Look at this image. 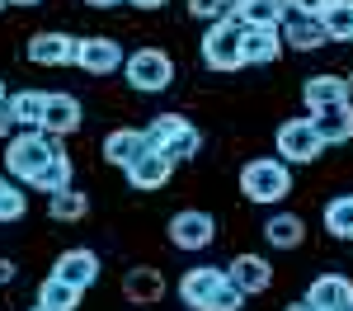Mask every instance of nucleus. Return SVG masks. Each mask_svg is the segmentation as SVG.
I'll return each instance as SVG.
<instances>
[{"label":"nucleus","mask_w":353,"mask_h":311,"mask_svg":"<svg viewBox=\"0 0 353 311\" xmlns=\"http://www.w3.org/2000/svg\"><path fill=\"white\" fill-rule=\"evenodd\" d=\"M283 5H288V14H316L321 19V10H325L330 0H283Z\"/></svg>","instance_id":"2f4dec72"},{"label":"nucleus","mask_w":353,"mask_h":311,"mask_svg":"<svg viewBox=\"0 0 353 311\" xmlns=\"http://www.w3.org/2000/svg\"><path fill=\"white\" fill-rule=\"evenodd\" d=\"M226 279L236 283L245 297H254V292H269V283H273V264L264 259V254H236V259L226 264Z\"/></svg>","instance_id":"ddd939ff"},{"label":"nucleus","mask_w":353,"mask_h":311,"mask_svg":"<svg viewBox=\"0 0 353 311\" xmlns=\"http://www.w3.org/2000/svg\"><path fill=\"white\" fill-rule=\"evenodd\" d=\"M5 184H10V179H0V194H5Z\"/></svg>","instance_id":"79ce46f5"},{"label":"nucleus","mask_w":353,"mask_h":311,"mask_svg":"<svg viewBox=\"0 0 353 311\" xmlns=\"http://www.w3.org/2000/svg\"><path fill=\"white\" fill-rule=\"evenodd\" d=\"M226 19H236L241 28H278L288 19V5L283 0H231Z\"/></svg>","instance_id":"f8f14e48"},{"label":"nucleus","mask_w":353,"mask_h":311,"mask_svg":"<svg viewBox=\"0 0 353 311\" xmlns=\"http://www.w3.org/2000/svg\"><path fill=\"white\" fill-rule=\"evenodd\" d=\"M5 283H14V259L0 254V288H5Z\"/></svg>","instance_id":"473e14b6"},{"label":"nucleus","mask_w":353,"mask_h":311,"mask_svg":"<svg viewBox=\"0 0 353 311\" xmlns=\"http://www.w3.org/2000/svg\"><path fill=\"white\" fill-rule=\"evenodd\" d=\"M264 241H269L273 250H297L301 241H306L301 212H273L269 222H264Z\"/></svg>","instance_id":"4be33fe9"},{"label":"nucleus","mask_w":353,"mask_h":311,"mask_svg":"<svg viewBox=\"0 0 353 311\" xmlns=\"http://www.w3.org/2000/svg\"><path fill=\"white\" fill-rule=\"evenodd\" d=\"M221 283H226V264H198V269H184V279H179V302L193 307V311H203Z\"/></svg>","instance_id":"9b49d317"},{"label":"nucleus","mask_w":353,"mask_h":311,"mask_svg":"<svg viewBox=\"0 0 353 311\" xmlns=\"http://www.w3.org/2000/svg\"><path fill=\"white\" fill-rule=\"evenodd\" d=\"M226 5H231V0H189V14H193V19L217 24V19H226Z\"/></svg>","instance_id":"7c9ffc66"},{"label":"nucleus","mask_w":353,"mask_h":311,"mask_svg":"<svg viewBox=\"0 0 353 311\" xmlns=\"http://www.w3.org/2000/svg\"><path fill=\"white\" fill-rule=\"evenodd\" d=\"M43 104H48V90H14V94H5V113L14 118V128H38L43 123Z\"/></svg>","instance_id":"b1692460"},{"label":"nucleus","mask_w":353,"mask_h":311,"mask_svg":"<svg viewBox=\"0 0 353 311\" xmlns=\"http://www.w3.org/2000/svg\"><path fill=\"white\" fill-rule=\"evenodd\" d=\"M283 311H316V307H311V302L301 297V302H288V307H283Z\"/></svg>","instance_id":"e433bc0d"},{"label":"nucleus","mask_w":353,"mask_h":311,"mask_svg":"<svg viewBox=\"0 0 353 311\" xmlns=\"http://www.w3.org/2000/svg\"><path fill=\"white\" fill-rule=\"evenodd\" d=\"M28 311H43V307H28Z\"/></svg>","instance_id":"37998d69"},{"label":"nucleus","mask_w":353,"mask_h":311,"mask_svg":"<svg viewBox=\"0 0 353 311\" xmlns=\"http://www.w3.org/2000/svg\"><path fill=\"white\" fill-rule=\"evenodd\" d=\"M61 156H66L61 141L48 137L43 128H24V132H14V137L5 141V170H10L19 184H28V189H38L43 174H48Z\"/></svg>","instance_id":"f257e3e1"},{"label":"nucleus","mask_w":353,"mask_h":311,"mask_svg":"<svg viewBox=\"0 0 353 311\" xmlns=\"http://www.w3.org/2000/svg\"><path fill=\"white\" fill-rule=\"evenodd\" d=\"M141 132H146V141H151V151L170 156L174 165L203 151V132L193 128L184 113H161V118H151V128H141Z\"/></svg>","instance_id":"7ed1b4c3"},{"label":"nucleus","mask_w":353,"mask_h":311,"mask_svg":"<svg viewBox=\"0 0 353 311\" xmlns=\"http://www.w3.org/2000/svg\"><path fill=\"white\" fill-rule=\"evenodd\" d=\"M321 24L330 43H353V0H330L321 10Z\"/></svg>","instance_id":"a878e982"},{"label":"nucleus","mask_w":353,"mask_h":311,"mask_svg":"<svg viewBox=\"0 0 353 311\" xmlns=\"http://www.w3.org/2000/svg\"><path fill=\"white\" fill-rule=\"evenodd\" d=\"M81 118H85V109H81V99L76 94H66V90H48V104H43V132L48 137H71V132H81Z\"/></svg>","instance_id":"9d476101"},{"label":"nucleus","mask_w":353,"mask_h":311,"mask_svg":"<svg viewBox=\"0 0 353 311\" xmlns=\"http://www.w3.org/2000/svg\"><path fill=\"white\" fill-rule=\"evenodd\" d=\"M349 297H353V283L344 274H321V279L311 283V292H306V302L316 311H339Z\"/></svg>","instance_id":"5701e85b"},{"label":"nucleus","mask_w":353,"mask_h":311,"mask_svg":"<svg viewBox=\"0 0 353 311\" xmlns=\"http://www.w3.org/2000/svg\"><path fill=\"white\" fill-rule=\"evenodd\" d=\"M0 10H5V0H0Z\"/></svg>","instance_id":"c03bdc74"},{"label":"nucleus","mask_w":353,"mask_h":311,"mask_svg":"<svg viewBox=\"0 0 353 311\" xmlns=\"http://www.w3.org/2000/svg\"><path fill=\"white\" fill-rule=\"evenodd\" d=\"M311 128L321 132L325 146H339V141H353V99L349 104H330V109L311 113Z\"/></svg>","instance_id":"a211bd4d"},{"label":"nucleus","mask_w":353,"mask_h":311,"mask_svg":"<svg viewBox=\"0 0 353 311\" xmlns=\"http://www.w3.org/2000/svg\"><path fill=\"white\" fill-rule=\"evenodd\" d=\"M273 146H278V161H288V165H311V161H321V151H325V141L311 128V118H288V123L278 128Z\"/></svg>","instance_id":"39448f33"},{"label":"nucleus","mask_w":353,"mask_h":311,"mask_svg":"<svg viewBox=\"0 0 353 311\" xmlns=\"http://www.w3.org/2000/svg\"><path fill=\"white\" fill-rule=\"evenodd\" d=\"M241 194L250 203H283V198L292 194V170L288 161H278V156H254V161H245L241 170Z\"/></svg>","instance_id":"f03ea898"},{"label":"nucleus","mask_w":353,"mask_h":311,"mask_svg":"<svg viewBox=\"0 0 353 311\" xmlns=\"http://www.w3.org/2000/svg\"><path fill=\"white\" fill-rule=\"evenodd\" d=\"M283 57L278 28H241V66H273Z\"/></svg>","instance_id":"4468645a"},{"label":"nucleus","mask_w":353,"mask_h":311,"mask_svg":"<svg viewBox=\"0 0 353 311\" xmlns=\"http://www.w3.org/2000/svg\"><path fill=\"white\" fill-rule=\"evenodd\" d=\"M28 212V194L19 184H5V194H0V222H19Z\"/></svg>","instance_id":"c85d7f7f"},{"label":"nucleus","mask_w":353,"mask_h":311,"mask_svg":"<svg viewBox=\"0 0 353 311\" xmlns=\"http://www.w3.org/2000/svg\"><path fill=\"white\" fill-rule=\"evenodd\" d=\"M76 66L90 76H113L123 71V43H113L109 33H90L76 43Z\"/></svg>","instance_id":"6e6552de"},{"label":"nucleus","mask_w":353,"mask_h":311,"mask_svg":"<svg viewBox=\"0 0 353 311\" xmlns=\"http://www.w3.org/2000/svg\"><path fill=\"white\" fill-rule=\"evenodd\" d=\"M10 137H14V118L0 109V141H10Z\"/></svg>","instance_id":"72a5a7b5"},{"label":"nucleus","mask_w":353,"mask_h":311,"mask_svg":"<svg viewBox=\"0 0 353 311\" xmlns=\"http://www.w3.org/2000/svg\"><path fill=\"white\" fill-rule=\"evenodd\" d=\"M146 151H151V141H146L141 128H113L109 137H104V161L118 165V170H128L137 156H146Z\"/></svg>","instance_id":"dca6fc26"},{"label":"nucleus","mask_w":353,"mask_h":311,"mask_svg":"<svg viewBox=\"0 0 353 311\" xmlns=\"http://www.w3.org/2000/svg\"><path fill=\"white\" fill-rule=\"evenodd\" d=\"M325 231L334 241H353V194H339L325 203Z\"/></svg>","instance_id":"bb28decb"},{"label":"nucleus","mask_w":353,"mask_h":311,"mask_svg":"<svg viewBox=\"0 0 353 311\" xmlns=\"http://www.w3.org/2000/svg\"><path fill=\"white\" fill-rule=\"evenodd\" d=\"M301 99H306V109H311V113L330 109V104H349V81L321 71V76H311V81L301 85Z\"/></svg>","instance_id":"aec40b11"},{"label":"nucleus","mask_w":353,"mask_h":311,"mask_svg":"<svg viewBox=\"0 0 353 311\" xmlns=\"http://www.w3.org/2000/svg\"><path fill=\"white\" fill-rule=\"evenodd\" d=\"M52 274H57V279H66V283H76V288L85 292L90 283L99 279V254L85 250V245H81V250H61V254H57V264H52Z\"/></svg>","instance_id":"6ab92c4d"},{"label":"nucleus","mask_w":353,"mask_h":311,"mask_svg":"<svg viewBox=\"0 0 353 311\" xmlns=\"http://www.w3.org/2000/svg\"><path fill=\"white\" fill-rule=\"evenodd\" d=\"M81 288L76 283H66V279H57V274H48V279L38 283V307L43 311H76L81 307Z\"/></svg>","instance_id":"393cba45"},{"label":"nucleus","mask_w":353,"mask_h":311,"mask_svg":"<svg viewBox=\"0 0 353 311\" xmlns=\"http://www.w3.org/2000/svg\"><path fill=\"white\" fill-rule=\"evenodd\" d=\"M123 76H128V85L137 94H161L174 81V61L161 48H137L132 57H123Z\"/></svg>","instance_id":"20e7f679"},{"label":"nucleus","mask_w":353,"mask_h":311,"mask_svg":"<svg viewBox=\"0 0 353 311\" xmlns=\"http://www.w3.org/2000/svg\"><path fill=\"white\" fill-rule=\"evenodd\" d=\"M123 174H128V184H132V189L151 194V189H161L165 179L174 174V161H170V156H161V151H146V156H137Z\"/></svg>","instance_id":"f3484780"},{"label":"nucleus","mask_w":353,"mask_h":311,"mask_svg":"<svg viewBox=\"0 0 353 311\" xmlns=\"http://www.w3.org/2000/svg\"><path fill=\"white\" fill-rule=\"evenodd\" d=\"M123 292H128V302H137V307H156V302L165 297L161 269H151V264H137V269H128V279H123Z\"/></svg>","instance_id":"412c9836"},{"label":"nucleus","mask_w":353,"mask_h":311,"mask_svg":"<svg viewBox=\"0 0 353 311\" xmlns=\"http://www.w3.org/2000/svg\"><path fill=\"white\" fill-rule=\"evenodd\" d=\"M339 311H353V297H349V302H344V307H339Z\"/></svg>","instance_id":"a19ab883"},{"label":"nucleus","mask_w":353,"mask_h":311,"mask_svg":"<svg viewBox=\"0 0 353 311\" xmlns=\"http://www.w3.org/2000/svg\"><path fill=\"white\" fill-rule=\"evenodd\" d=\"M76 43H81V38H71V33H61V28H43V33L28 38L24 57L33 66H76Z\"/></svg>","instance_id":"1a4fd4ad"},{"label":"nucleus","mask_w":353,"mask_h":311,"mask_svg":"<svg viewBox=\"0 0 353 311\" xmlns=\"http://www.w3.org/2000/svg\"><path fill=\"white\" fill-rule=\"evenodd\" d=\"M203 66L208 71H241V24L217 19L203 33Z\"/></svg>","instance_id":"423d86ee"},{"label":"nucleus","mask_w":353,"mask_h":311,"mask_svg":"<svg viewBox=\"0 0 353 311\" xmlns=\"http://www.w3.org/2000/svg\"><path fill=\"white\" fill-rule=\"evenodd\" d=\"M5 5H43V0H5Z\"/></svg>","instance_id":"4c0bfd02"},{"label":"nucleus","mask_w":353,"mask_h":311,"mask_svg":"<svg viewBox=\"0 0 353 311\" xmlns=\"http://www.w3.org/2000/svg\"><path fill=\"white\" fill-rule=\"evenodd\" d=\"M0 109H5V81H0Z\"/></svg>","instance_id":"ea45409f"},{"label":"nucleus","mask_w":353,"mask_h":311,"mask_svg":"<svg viewBox=\"0 0 353 311\" xmlns=\"http://www.w3.org/2000/svg\"><path fill=\"white\" fill-rule=\"evenodd\" d=\"M165 231H170V245H174V250H208V245L217 241V222H212V212H203V208L174 212Z\"/></svg>","instance_id":"0eeeda50"},{"label":"nucleus","mask_w":353,"mask_h":311,"mask_svg":"<svg viewBox=\"0 0 353 311\" xmlns=\"http://www.w3.org/2000/svg\"><path fill=\"white\" fill-rule=\"evenodd\" d=\"M278 33H283V48H292V52H316V48H325V24L316 19V14H288L283 24H278Z\"/></svg>","instance_id":"2eb2a0df"},{"label":"nucleus","mask_w":353,"mask_h":311,"mask_svg":"<svg viewBox=\"0 0 353 311\" xmlns=\"http://www.w3.org/2000/svg\"><path fill=\"white\" fill-rule=\"evenodd\" d=\"M128 5H137V10H161V5H170V0H128Z\"/></svg>","instance_id":"f704fd0d"},{"label":"nucleus","mask_w":353,"mask_h":311,"mask_svg":"<svg viewBox=\"0 0 353 311\" xmlns=\"http://www.w3.org/2000/svg\"><path fill=\"white\" fill-rule=\"evenodd\" d=\"M241 307H245V292H241V288H236L231 279H226L217 292H212V302H208L203 311H241Z\"/></svg>","instance_id":"c756f323"},{"label":"nucleus","mask_w":353,"mask_h":311,"mask_svg":"<svg viewBox=\"0 0 353 311\" xmlns=\"http://www.w3.org/2000/svg\"><path fill=\"white\" fill-rule=\"evenodd\" d=\"M85 5H94V10H113V5H128V0H85Z\"/></svg>","instance_id":"c9c22d12"},{"label":"nucleus","mask_w":353,"mask_h":311,"mask_svg":"<svg viewBox=\"0 0 353 311\" xmlns=\"http://www.w3.org/2000/svg\"><path fill=\"white\" fill-rule=\"evenodd\" d=\"M344 81H349V99H353V71H349V76H344Z\"/></svg>","instance_id":"58836bf2"},{"label":"nucleus","mask_w":353,"mask_h":311,"mask_svg":"<svg viewBox=\"0 0 353 311\" xmlns=\"http://www.w3.org/2000/svg\"><path fill=\"white\" fill-rule=\"evenodd\" d=\"M48 212H52V222H81L85 212H90V198L71 184V189H57L52 203H48Z\"/></svg>","instance_id":"cd10ccee"}]
</instances>
